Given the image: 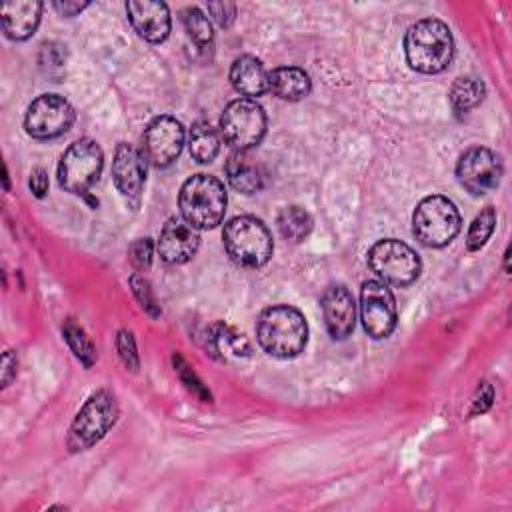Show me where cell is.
Listing matches in <instances>:
<instances>
[{"label":"cell","mask_w":512,"mask_h":512,"mask_svg":"<svg viewBox=\"0 0 512 512\" xmlns=\"http://www.w3.org/2000/svg\"><path fill=\"white\" fill-rule=\"evenodd\" d=\"M52 8L60 14V16H76L78 12H82L84 8H88V2H54Z\"/></svg>","instance_id":"cell-37"},{"label":"cell","mask_w":512,"mask_h":512,"mask_svg":"<svg viewBox=\"0 0 512 512\" xmlns=\"http://www.w3.org/2000/svg\"><path fill=\"white\" fill-rule=\"evenodd\" d=\"M206 348L214 358L230 360L250 356V342L232 326L216 322L206 332Z\"/></svg>","instance_id":"cell-22"},{"label":"cell","mask_w":512,"mask_h":512,"mask_svg":"<svg viewBox=\"0 0 512 512\" xmlns=\"http://www.w3.org/2000/svg\"><path fill=\"white\" fill-rule=\"evenodd\" d=\"M188 148H190V156L200 162V164H208L218 156L220 150V134L216 132V128L206 122V120H198L188 136Z\"/></svg>","instance_id":"cell-23"},{"label":"cell","mask_w":512,"mask_h":512,"mask_svg":"<svg viewBox=\"0 0 512 512\" xmlns=\"http://www.w3.org/2000/svg\"><path fill=\"white\" fill-rule=\"evenodd\" d=\"M396 302L388 284L380 280H368L360 288V320L364 332L382 340L396 328Z\"/></svg>","instance_id":"cell-11"},{"label":"cell","mask_w":512,"mask_h":512,"mask_svg":"<svg viewBox=\"0 0 512 512\" xmlns=\"http://www.w3.org/2000/svg\"><path fill=\"white\" fill-rule=\"evenodd\" d=\"M112 178L122 198L136 208L146 180V158L142 150L134 148L132 144L120 142L112 160Z\"/></svg>","instance_id":"cell-14"},{"label":"cell","mask_w":512,"mask_h":512,"mask_svg":"<svg viewBox=\"0 0 512 512\" xmlns=\"http://www.w3.org/2000/svg\"><path fill=\"white\" fill-rule=\"evenodd\" d=\"M268 90L282 100H302L310 94V76L298 66H278L268 72Z\"/></svg>","instance_id":"cell-21"},{"label":"cell","mask_w":512,"mask_h":512,"mask_svg":"<svg viewBox=\"0 0 512 512\" xmlns=\"http://www.w3.org/2000/svg\"><path fill=\"white\" fill-rule=\"evenodd\" d=\"M492 400H494V390H492V386L488 384V382H484L480 388H478V394H476V398H474V402H472V412L470 414H482V412H486L490 406H492Z\"/></svg>","instance_id":"cell-34"},{"label":"cell","mask_w":512,"mask_h":512,"mask_svg":"<svg viewBox=\"0 0 512 512\" xmlns=\"http://www.w3.org/2000/svg\"><path fill=\"white\" fill-rule=\"evenodd\" d=\"M502 160L486 146L468 148L456 164V178L464 190L482 196L498 188L502 178Z\"/></svg>","instance_id":"cell-12"},{"label":"cell","mask_w":512,"mask_h":512,"mask_svg":"<svg viewBox=\"0 0 512 512\" xmlns=\"http://www.w3.org/2000/svg\"><path fill=\"white\" fill-rule=\"evenodd\" d=\"M322 316L328 334L334 340H344L352 334L356 324V302L344 284H330L320 300Z\"/></svg>","instance_id":"cell-15"},{"label":"cell","mask_w":512,"mask_h":512,"mask_svg":"<svg viewBox=\"0 0 512 512\" xmlns=\"http://www.w3.org/2000/svg\"><path fill=\"white\" fill-rule=\"evenodd\" d=\"M66 60V50H62L60 44H44L42 52H40V64L42 68H46L48 74H52L54 70H62Z\"/></svg>","instance_id":"cell-32"},{"label":"cell","mask_w":512,"mask_h":512,"mask_svg":"<svg viewBox=\"0 0 512 512\" xmlns=\"http://www.w3.org/2000/svg\"><path fill=\"white\" fill-rule=\"evenodd\" d=\"M116 348L120 352V358L124 362L126 368H130L132 372L138 370V354H136V346H134V338L130 332L120 330L118 338H116Z\"/></svg>","instance_id":"cell-31"},{"label":"cell","mask_w":512,"mask_h":512,"mask_svg":"<svg viewBox=\"0 0 512 512\" xmlns=\"http://www.w3.org/2000/svg\"><path fill=\"white\" fill-rule=\"evenodd\" d=\"M62 332H64V340L68 342V346H70V350L74 352V356H76L86 368H90V366L94 364V360H96V348H94L92 340L86 336L84 328L78 326L72 318H68V320L64 322Z\"/></svg>","instance_id":"cell-27"},{"label":"cell","mask_w":512,"mask_h":512,"mask_svg":"<svg viewBox=\"0 0 512 512\" xmlns=\"http://www.w3.org/2000/svg\"><path fill=\"white\" fill-rule=\"evenodd\" d=\"M266 134V112L252 98L232 100L220 116V136L236 152H248Z\"/></svg>","instance_id":"cell-7"},{"label":"cell","mask_w":512,"mask_h":512,"mask_svg":"<svg viewBox=\"0 0 512 512\" xmlns=\"http://www.w3.org/2000/svg\"><path fill=\"white\" fill-rule=\"evenodd\" d=\"M116 414L118 406L114 396L106 390L94 392L80 408L70 426L68 448L72 452H80L94 446L114 426Z\"/></svg>","instance_id":"cell-9"},{"label":"cell","mask_w":512,"mask_h":512,"mask_svg":"<svg viewBox=\"0 0 512 512\" xmlns=\"http://www.w3.org/2000/svg\"><path fill=\"white\" fill-rule=\"evenodd\" d=\"M42 2L38 0H16V2H4L0 8V22H2V32L10 40H26L30 38L42 16Z\"/></svg>","instance_id":"cell-18"},{"label":"cell","mask_w":512,"mask_h":512,"mask_svg":"<svg viewBox=\"0 0 512 512\" xmlns=\"http://www.w3.org/2000/svg\"><path fill=\"white\" fill-rule=\"evenodd\" d=\"M184 126L172 116H156L142 134V154L156 168L170 166L182 152Z\"/></svg>","instance_id":"cell-13"},{"label":"cell","mask_w":512,"mask_h":512,"mask_svg":"<svg viewBox=\"0 0 512 512\" xmlns=\"http://www.w3.org/2000/svg\"><path fill=\"white\" fill-rule=\"evenodd\" d=\"M30 190L36 198H44L48 192V172L44 168H34L30 174Z\"/></svg>","instance_id":"cell-35"},{"label":"cell","mask_w":512,"mask_h":512,"mask_svg":"<svg viewBox=\"0 0 512 512\" xmlns=\"http://www.w3.org/2000/svg\"><path fill=\"white\" fill-rule=\"evenodd\" d=\"M256 340L274 358H294L308 342V324L300 310L276 304L260 312L256 320Z\"/></svg>","instance_id":"cell-1"},{"label":"cell","mask_w":512,"mask_h":512,"mask_svg":"<svg viewBox=\"0 0 512 512\" xmlns=\"http://www.w3.org/2000/svg\"><path fill=\"white\" fill-rule=\"evenodd\" d=\"M104 154L92 138L70 144L58 162V184L70 194H86L100 178Z\"/></svg>","instance_id":"cell-6"},{"label":"cell","mask_w":512,"mask_h":512,"mask_svg":"<svg viewBox=\"0 0 512 512\" xmlns=\"http://www.w3.org/2000/svg\"><path fill=\"white\" fill-rule=\"evenodd\" d=\"M126 14L132 28L140 38L158 44L170 34V10L164 2L154 0H130L126 2Z\"/></svg>","instance_id":"cell-17"},{"label":"cell","mask_w":512,"mask_h":512,"mask_svg":"<svg viewBox=\"0 0 512 512\" xmlns=\"http://www.w3.org/2000/svg\"><path fill=\"white\" fill-rule=\"evenodd\" d=\"M226 178L230 186L242 194H254L264 188V170L246 152H232L226 160Z\"/></svg>","instance_id":"cell-20"},{"label":"cell","mask_w":512,"mask_h":512,"mask_svg":"<svg viewBox=\"0 0 512 512\" xmlns=\"http://www.w3.org/2000/svg\"><path fill=\"white\" fill-rule=\"evenodd\" d=\"M404 52L410 68L422 74H438L448 68L454 56V38L450 28L436 18H424L412 24L404 36Z\"/></svg>","instance_id":"cell-2"},{"label":"cell","mask_w":512,"mask_h":512,"mask_svg":"<svg viewBox=\"0 0 512 512\" xmlns=\"http://www.w3.org/2000/svg\"><path fill=\"white\" fill-rule=\"evenodd\" d=\"M182 24H184V30H186L188 38L194 42V46L198 50H202V52L212 50V46H214L212 24L200 8L190 6V8L182 10Z\"/></svg>","instance_id":"cell-26"},{"label":"cell","mask_w":512,"mask_h":512,"mask_svg":"<svg viewBox=\"0 0 512 512\" xmlns=\"http://www.w3.org/2000/svg\"><path fill=\"white\" fill-rule=\"evenodd\" d=\"M368 266L380 282L390 286H408L422 270L418 254L396 238L378 240L368 250Z\"/></svg>","instance_id":"cell-8"},{"label":"cell","mask_w":512,"mask_h":512,"mask_svg":"<svg viewBox=\"0 0 512 512\" xmlns=\"http://www.w3.org/2000/svg\"><path fill=\"white\" fill-rule=\"evenodd\" d=\"M206 10L220 28H228L236 18V4L232 2H208Z\"/></svg>","instance_id":"cell-33"},{"label":"cell","mask_w":512,"mask_h":512,"mask_svg":"<svg viewBox=\"0 0 512 512\" xmlns=\"http://www.w3.org/2000/svg\"><path fill=\"white\" fill-rule=\"evenodd\" d=\"M230 82L236 88V92L254 100L256 96H262L268 90V72L258 58L244 54L232 62Z\"/></svg>","instance_id":"cell-19"},{"label":"cell","mask_w":512,"mask_h":512,"mask_svg":"<svg viewBox=\"0 0 512 512\" xmlns=\"http://www.w3.org/2000/svg\"><path fill=\"white\" fill-rule=\"evenodd\" d=\"M462 228V218L452 200L440 194L426 196L412 214V232L416 240L428 248L450 244Z\"/></svg>","instance_id":"cell-5"},{"label":"cell","mask_w":512,"mask_h":512,"mask_svg":"<svg viewBox=\"0 0 512 512\" xmlns=\"http://www.w3.org/2000/svg\"><path fill=\"white\" fill-rule=\"evenodd\" d=\"M74 108L58 94L38 96L26 110L24 128L36 140L58 138L74 124Z\"/></svg>","instance_id":"cell-10"},{"label":"cell","mask_w":512,"mask_h":512,"mask_svg":"<svg viewBox=\"0 0 512 512\" xmlns=\"http://www.w3.org/2000/svg\"><path fill=\"white\" fill-rule=\"evenodd\" d=\"M200 246V236L194 226H190L184 218H170L160 230L156 250L160 258L168 264H184L188 262Z\"/></svg>","instance_id":"cell-16"},{"label":"cell","mask_w":512,"mask_h":512,"mask_svg":"<svg viewBox=\"0 0 512 512\" xmlns=\"http://www.w3.org/2000/svg\"><path fill=\"white\" fill-rule=\"evenodd\" d=\"M222 242L226 254L242 268H260L274 252L268 226L254 216H236L228 220L222 232Z\"/></svg>","instance_id":"cell-4"},{"label":"cell","mask_w":512,"mask_h":512,"mask_svg":"<svg viewBox=\"0 0 512 512\" xmlns=\"http://www.w3.org/2000/svg\"><path fill=\"white\" fill-rule=\"evenodd\" d=\"M486 96L484 82L476 76H460L454 80L448 92V100L456 112H468L476 108Z\"/></svg>","instance_id":"cell-24"},{"label":"cell","mask_w":512,"mask_h":512,"mask_svg":"<svg viewBox=\"0 0 512 512\" xmlns=\"http://www.w3.org/2000/svg\"><path fill=\"white\" fill-rule=\"evenodd\" d=\"M152 254H154V244L150 238H138L130 244L128 248V256H130V262L142 270V268H148L150 262H152Z\"/></svg>","instance_id":"cell-30"},{"label":"cell","mask_w":512,"mask_h":512,"mask_svg":"<svg viewBox=\"0 0 512 512\" xmlns=\"http://www.w3.org/2000/svg\"><path fill=\"white\" fill-rule=\"evenodd\" d=\"M226 202L224 184L210 174L190 176L178 194L180 214L196 230L216 228L224 220Z\"/></svg>","instance_id":"cell-3"},{"label":"cell","mask_w":512,"mask_h":512,"mask_svg":"<svg viewBox=\"0 0 512 512\" xmlns=\"http://www.w3.org/2000/svg\"><path fill=\"white\" fill-rule=\"evenodd\" d=\"M276 226H278V232L282 234V238L298 244L312 232L314 222H312V216L304 208L286 206L278 212Z\"/></svg>","instance_id":"cell-25"},{"label":"cell","mask_w":512,"mask_h":512,"mask_svg":"<svg viewBox=\"0 0 512 512\" xmlns=\"http://www.w3.org/2000/svg\"><path fill=\"white\" fill-rule=\"evenodd\" d=\"M496 228V210L492 206H486L480 210V214H476V218L472 220L470 228H468V234H466V248L470 252H476L480 250L488 238L492 236Z\"/></svg>","instance_id":"cell-28"},{"label":"cell","mask_w":512,"mask_h":512,"mask_svg":"<svg viewBox=\"0 0 512 512\" xmlns=\"http://www.w3.org/2000/svg\"><path fill=\"white\" fill-rule=\"evenodd\" d=\"M16 366H18L16 354L12 350H6L2 354V386H8L12 382V378L16 376Z\"/></svg>","instance_id":"cell-36"},{"label":"cell","mask_w":512,"mask_h":512,"mask_svg":"<svg viewBox=\"0 0 512 512\" xmlns=\"http://www.w3.org/2000/svg\"><path fill=\"white\" fill-rule=\"evenodd\" d=\"M130 286H132V292L134 296L138 298V302L142 304V308L152 314V316H160V308L156 304V298L150 290V284L140 276V274H132L130 276Z\"/></svg>","instance_id":"cell-29"}]
</instances>
